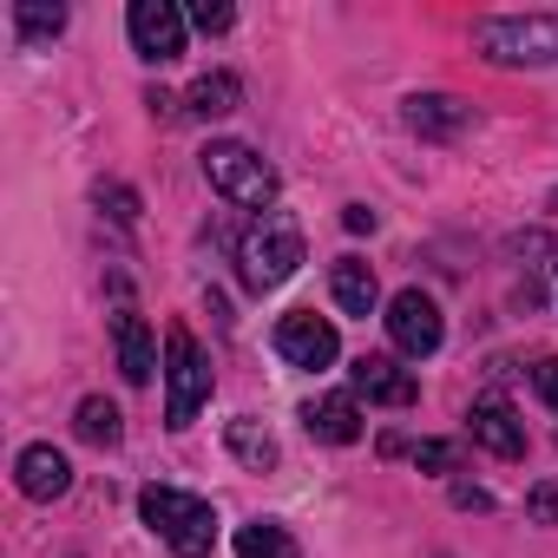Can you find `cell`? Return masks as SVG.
I'll list each match as a JSON object with an SVG mask.
<instances>
[{
  "label": "cell",
  "mask_w": 558,
  "mask_h": 558,
  "mask_svg": "<svg viewBox=\"0 0 558 558\" xmlns=\"http://www.w3.org/2000/svg\"><path fill=\"white\" fill-rule=\"evenodd\" d=\"M236 263H243V283L263 296V290H283L290 276L303 269V223L290 210H263L250 223V236L236 243Z\"/></svg>",
  "instance_id": "obj_1"
},
{
  "label": "cell",
  "mask_w": 558,
  "mask_h": 558,
  "mask_svg": "<svg viewBox=\"0 0 558 558\" xmlns=\"http://www.w3.org/2000/svg\"><path fill=\"white\" fill-rule=\"evenodd\" d=\"M138 512H145V525H151L178 558H204V551L217 545V512H210V499H197V493L145 486V493H138Z\"/></svg>",
  "instance_id": "obj_2"
},
{
  "label": "cell",
  "mask_w": 558,
  "mask_h": 558,
  "mask_svg": "<svg viewBox=\"0 0 558 558\" xmlns=\"http://www.w3.org/2000/svg\"><path fill=\"white\" fill-rule=\"evenodd\" d=\"M204 401H210V362H204L197 336L178 323V329L165 336V421H171V427H191Z\"/></svg>",
  "instance_id": "obj_3"
},
{
  "label": "cell",
  "mask_w": 558,
  "mask_h": 558,
  "mask_svg": "<svg viewBox=\"0 0 558 558\" xmlns=\"http://www.w3.org/2000/svg\"><path fill=\"white\" fill-rule=\"evenodd\" d=\"M480 53L493 66H558V21L551 14H506L480 27Z\"/></svg>",
  "instance_id": "obj_4"
},
{
  "label": "cell",
  "mask_w": 558,
  "mask_h": 558,
  "mask_svg": "<svg viewBox=\"0 0 558 558\" xmlns=\"http://www.w3.org/2000/svg\"><path fill=\"white\" fill-rule=\"evenodd\" d=\"M204 178H210L230 204H250V210H263V204L276 197V171H269L250 145H230V138L204 151Z\"/></svg>",
  "instance_id": "obj_5"
},
{
  "label": "cell",
  "mask_w": 558,
  "mask_h": 558,
  "mask_svg": "<svg viewBox=\"0 0 558 558\" xmlns=\"http://www.w3.org/2000/svg\"><path fill=\"white\" fill-rule=\"evenodd\" d=\"M381 323H388V342H395L401 355H414V362H421V355H434V349H440V336H447L440 303H434V296H421V290H401V296L388 303V316H381Z\"/></svg>",
  "instance_id": "obj_6"
},
{
  "label": "cell",
  "mask_w": 558,
  "mask_h": 558,
  "mask_svg": "<svg viewBox=\"0 0 558 558\" xmlns=\"http://www.w3.org/2000/svg\"><path fill=\"white\" fill-rule=\"evenodd\" d=\"M276 355H283L290 368H329V362L342 355V336H336V323H323L316 310H296V316L276 323Z\"/></svg>",
  "instance_id": "obj_7"
},
{
  "label": "cell",
  "mask_w": 558,
  "mask_h": 558,
  "mask_svg": "<svg viewBox=\"0 0 558 558\" xmlns=\"http://www.w3.org/2000/svg\"><path fill=\"white\" fill-rule=\"evenodd\" d=\"M132 47H138V60H151V66H165V60H178L184 53V14L171 8V0H132Z\"/></svg>",
  "instance_id": "obj_8"
},
{
  "label": "cell",
  "mask_w": 558,
  "mask_h": 558,
  "mask_svg": "<svg viewBox=\"0 0 558 558\" xmlns=\"http://www.w3.org/2000/svg\"><path fill=\"white\" fill-rule=\"evenodd\" d=\"M349 381H355V395L375 401V408H414V401H421V381H414L395 355H362V362L349 368Z\"/></svg>",
  "instance_id": "obj_9"
},
{
  "label": "cell",
  "mask_w": 558,
  "mask_h": 558,
  "mask_svg": "<svg viewBox=\"0 0 558 558\" xmlns=\"http://www.w3.org/2000/svg\"><path fill=\"white\" fill-rule=\"evenodd\" d=\"M112 349H119V375H125L132 388H145V381L158 375V336H151V323H145L138 310H119V316H112Z\"/></svg>",
  "instance_id": "obj_10"
},
{
  "label": "cell",
  "mask_w": 558,
  "mask_h": 558,
  "mask_svg": "<svg viewBox=\"0 0 558 558\" xmlns=\"http://www.w3.org/2000/svg\"><path fill=\"white\" fill-rule=\"evenodd\" d=\"M473 440L486 447V453H499V460H519L525 453V427H519V414L499 401V395H486V401H473Z\"/></svg>",
  "instance_id": "obj_11"
},
{
  "label": "cell",
  "mask_w": 558,
  "mask_h": 558,
  "mask_svg": "<svg viewBox=\"0 0 558 558\" xmlns=\"http://www.w3.org/2000/svg\"><path fill=\"white\" fill-rule=\"evenodd\" d=\"M408 132H421V138H460L466 125H473V106H460V99H447V93H421V99H408Z\"/></svg>",
  "instance_id": "obj_12"
},
{
  "label": "cell",
  "mask_w": 558,
  "mask_h": 558,
  "mask_svg": "<svg viewBox=\"0 0 558 558\" xmlns=\"http://www.w3.org/2000/svg\"><path fill=\"white\" fill-rule=\"evenodd\" d=\"M14 480H21L27 499H60V493L73 486V466H66L60 447H27V453L14 460Z\"/></svg>",
  "instance_id": "obj_13"
},
{
  "label": "cell",
  "mask_w": 558,
  "mask_h": 558,
  "mask_svg": "<svg viewBox=\"0 0 558 558\" xmlns=\"http://www.w3.org/2000/svg\"><path fill=\"white\" fill-rule=\"evenodd\" d=\"M303 427L329 447H349V440H362V408H355V395H323L303 408Z\"/></svg>",
  "instance_id": "obj_14"
},
{
  "label": "cell",
  "mask_w": 558,
  "mask_h": 558,
  "mask_svg": "<svg viewBox=\"0 0 558 558\" xmlns=\"http://www.w3.org/2000/svg\"><path fill=\"white\" fill-rule=\"evenodd\" d=\"M329 290H336V303H342L349 316H375V303H381V290H375V269H368L362 256H342V263H336Z\"/></svg>",
  "instance_id": "obj_15"
},
{
  "label": "cell",
  "mask_w": 558,
  "mask_h": 558,
  "mask_svg": "<svg viewBox=\"0 0 558 558\" xmlns=\"http://www.w3.org/2000/svg\"><path fill=\"white\" fill-rule=\"evenodd\" d=\"M243 106V80L236 73H204L191 93H184V112L191 119H230Z\"/></svg>",
  "instance_id": "obj_16"
},
{
  "label": "cell",
  "mask_w": 558,
  "mask_h": 558,
  "mask_svg": "<svg viewBox=\"0 0 558 558\" xmlns=\"http://www.w3.org/2000/svg\"><path fill=\"white\" fill-rule=\"evenodd\" d=\"M223 440H230V453H236V460H243L250 473H269L276 460H283V447H276V434H269L263 421H250V414H236Z\"/></svg>",
  "instance_id": "obj_17"
},
{
  "label": "cell",
  "mask_w": 558,
  "mask_h": 558,
  "mask_svg": "<svg viewBox=\"0 0 558 558\" xmlns=\"http://www.w3.org/2000/svg\"><path fill=\"white\" fill-rule=\"evenodd\" d=\"M14 34H21V47L60 40V34H66V8H47V0H21V8H14Z\"/></svg>",
  "instance_id": "obj_18"
},
{
  "label": "cell",
  "mask_w": 558,
  "mask_h": 558,
  "mask_svg": "<svg viewBox=\"0 0 558 558\" xmlns=\"http://www.w3.org/2000/svg\"><path fill=\"white\" fill-rule=\"evenodd\" d=\"M236 558H296V538L276 519H256V525L236 532Z\"/></svg>",
  "instance_id": "obj_19"
},
{
  "label": "cell",
  "mask_w": 558,
  "mask_h": 558,
  "mask_svg": "<svg viewBox=\"0 0 558 558\" xmlns=\"http://www.w3.org/2000/svg\"><path fill=\"white\" fill-rule=\"evenodd\" d=\"M73 427H80V440H93V447H119V408L112 401H99V395H86L80 401V414H73Z\"/></svg>",
  "instance_id": "obj_20"
},
{
  "label": "cell",
  "mask_w": 558,
  "mask_h": 558,
  "mask_svg": "<svg viewBox=\"0 0 558 558\" xmlns=\"http://www.w3.org/2000/svg\"><path fill=\"white\" fill-rule=\"evenodd\" d=\"M414 460H421L427 473H453V466H460V440H421Z\"/></svg>",
  "instance_id": "obj_21"
},
{
  "label": "cell",
  "mask_w": 558,
  "mask_h": 558,
  "mask_svg": "<svg viewBox=\"0 0 558 558\" xmlns=\"http://www.w3.org/2000/svg\"><path fill=\"white\" fill-rule=\"evenodd\" d=\"M191 21H197L204 34H230V21H236V14L223 8V0H197V8H191Z\"/></svg>",
  "instance_id": "obj_22"
},
{
  "label": "cell",
  "mask_w": 558,
  "mask_h": 558,
  "mask_svg": "<svg viewBox=\"0 0 558 558\" xmlns=\"http://www.w3.org/2000/svg\"><path fill=\"white\" fill-rule=\"evenodd\" d=\"M525 512H532L538 525H558V486H532V493H525Z\"/></svg>",
  "instance_id": "obj_23"
},
{
  "label": "cell",
  "mask_w": 558,
  "mask_h": 558,
  "mask_svg": "<svg viewBox=\"0 0 558 558\" xmlns=\"http://www.w3.org/2000/svg\"><path fill=\"white\" fill-rule=\"evenodd\" d=\"M99 204H112V217H119V223H132V217H138V197H132L125 184H99Z\"/></svg>",
  "instance_id": "obj_24"
},
{
  "label": "cell",
  "mask_w": 558,
  "mask_h": 558,
  "mask_svg": "<svg viewBox=\"0 0 558 558\" xmlns=\"http://www.w3.org/2000/svg\"><path fill=\"white\" fill-rule=\"evenodd\" d=\"M532 381H538V395H545V401L558 408V355H545V362L532 368Z\"/></svg>",
  "instance_id": "obj_25"
},
{
  "label": "cell",
  "mask_w": 558,
  "mask_h": 558,
  "mask_svg": "<svg viewBox=\"0 0 558 558\" xmlns=\"http://www.w3.org/2000/svg\"><path fill=\"white\" fill-rule=\"evenodd\" d=\"M342 223L362 236V230H375V210H368V204H349V210H342Z\"/></svg>",
  "instance_id": "obj_26"
},
{
  "label": "cell",
  "mask_w": 558,
  "mask_h": 558,
  "mask_svg": "<svg viewBox=\"0 0 558 558\" xmlns=\"http://www.w3.org/2000/svg\"><path fill=\"white\" fill-rule=\"evenodd\" d=\"M145 106H151L158 119H178V99H171V93H145Z\"/></svg>",
  "instance_id": "obj_27"
},
{
  "label": "cell",
  "mask_w": 558,
  "mask_h": 558,
  "mask_svg": "<svg viewBox=\"0 0 558 558\" xmlns=\"http://www.w3.org/2000/svg\"><path fill=\"white\" fill-rule=\"evenodd\" d=\"M453 499H460V506H473V512H486V506H493V499H486V493H473V486H453Z\"/></svg>",
  "instance_id": "obj_28"
},
{
  "label": "cell",
  "mask_w": 558,
  "mask_h": 558,
  "mask_svg": "<svg viewBox=\"0 0 558 558\" xmlns=\"http://www.w3.org/2000/svg\"><path fill=\"white\" fill-rule=\"evenodd\" d=\"M551 210H558V197H551Z\"/></svg>",
  "instance_id": "obj_29"
}]
</instances>
